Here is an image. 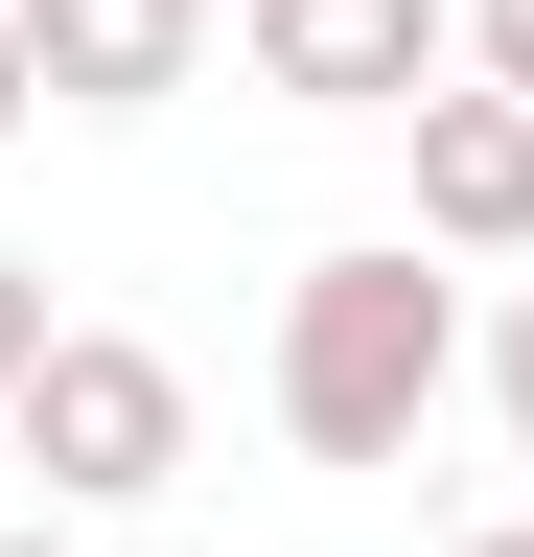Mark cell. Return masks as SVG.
<instances>
[{
  "mask_svg": "<svg viewBox=\"0 0 534 557\" xmlns=\"http://www.w3.org/2000/svg\"><path fill=\"white\" fill-rule=\"evenodd\" d=\"M464 372V302H442V233H349L280 278V442L302 465H395Z\"/></svg>",
  "mask_w": 534,
  "mask_h": 557,
  "instance_id": "obj_1",
  "label": "cell"
},
{
  "mask_svg": "<svg viewBox=\"0 0 534 557\" xmlns=\"http://www.w3.org/2000/svg\"><path fill=\"white\" fill-rule=\"evenodd\" d=\"M0 442L47 465V511H140V487H186V372L140 325H71L24 395H0Z\"/></svg>",
  "mask_w": 534,
  "mask_h": 557,
  "instance_id": "obj_2",
  "label": "cell"
},
{
  "mask_svg": "<svg viewBox=\"0 0 534 557\" xmlns=\"http://www.w3.org/2000/svg\"><path fill=\"white\" fill-rule=\"evenodd\" d=\"M442 47H464V0H256V94H302V116H419Z\"/></svg>",
  "mask_w": 534,
  "mask_h": 557,
  "instance_id": "obj_3",
  "label": "cell"
},
{
  "mask_svg": "<svg viewBox=\"0 0 534 557\" xmlns=\"http://www.w3.org/2000/svg\"><path fill=\"white\" fill-rule=\"evenodd\" d=\"M419 233L442 256H534V94H419Z\"/></svg>",
  "mask_w": 534,
  "mask_h": 557,
  "instance_id": "obj_4",
  "label": "cell"
},
{
  "mask_svg": "<svg viewBox=\"0 0 534 557\" xmlns=\"http://www.w3.org/2000/svg\"><path fill=\"white\" fill-rule=\"evenodd\" d=\"M24 47H47V116H163L210 70V0H24Z\"/></svg>",
  "mask_w": 534,
  "mask_h": 557,
  "instance_id": "obj_5",
  "label": "cell"
},
{
  "mask_svg": "<svg viewBox=\"0 0 534 557\" xmlns=\"http://www.w3.org/2000/svg\"><path fill=\"white\" fill-rule=\"evenodd\" d=\"M47 348H71V325H47V256H0V395H24Z\"/></svg>",
  "mask_w": 534,
  "mask_h": 557,
  "instance_id": "obj_6",
  "label": "cell"
},
{
  "mask_svg": "<svg viewBox=\"0 0 534 557\" xmlns=\"http://www.w3.org/2000/svg\"><path fill=\"white\" fill-rule=\"evenodd\" d=\"M464 70H488V94H534V0H464Z\"/></svg>",
  "mask_w": 534,
  "mask_h": 557,
  "instance_id": "obj_7",
  "label": "cell"
},
{
  "mask_svg": "<svg viewBox=\"0 0 534 557\" xmlns=\"http://www.w3.org/2000/svg\"><path fill=\"white\" fill-rule=\"evenodd\" d=\"M488 395H511V442H534V278H511V325H488Z\"/></svg>",
  "mask_w": 534,
  "mask_h": 557,
  "instance_id": "obj_8",
  "label": "cell"
},
{
  "mask_svg": "<svg viewBox=\"0 0 534 557\" xmlns=\"http://www.w3.org/2000/svg\"><path fill=\"white\" fill-rule=\"evenodd\" d=\"M47 116V47H24V0H0V139H24Z\"/></svg>",
  "mask_w": 534,
  "mask_h": 557,
  "instance_id": "obj_9",
  "label": "cell"
},
{
  "mask_svg": "<svg viewBox=\"0 0 534 557\" xmlns=\"http://www.w3.org/2000/svg\"><path fill=\"white\" fill-rule=\"evenodd\" d=\"M464 557H534V511H511V534H464Z\"/></svg>",
  "mask_w": 534,
  "mask_h": 557,
  "instance_id": "obj_10",
  "label": "cell"
},
{
  "mask_svg": "<svg viewBox=\"0 0 534 557\" xmlns=\"http://www.w3.org/2000/svg\"><path fill=\"white\" fill-rule=\"evenodd\" d=\"M0 557H71V534H0Z\"/></svg>",
  "mask_w": 534,
  "mask_h": 557,
  "instance_id": "obj_11",
  "label": "cell"
}]
</instances>
